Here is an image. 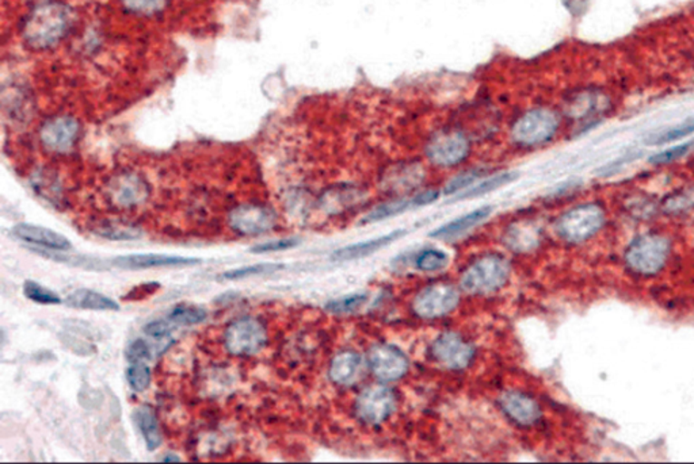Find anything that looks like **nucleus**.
Segmentation results:
<instances>
[{
	"instance_id": "obj_1",
	"label": "nucleus",
	"mask_w": 694,
	"mask_h": 464,
	"mask_svg": "<svg viewBox=\"0 0 694 464\" xmlns=\"http://www.w3.org/2000/svg\"><path fill=\"white\" fill-rule=\"evenodd\" d=\"M73 24L75 13L71 5L46 0L35 5L22 19V41L32 51H51L71 34Z\"/></svg>"
},
{
	"instance_id": "obj_2",
	"label": "nucleus",
	"mask_w": 694,
	"mask_h": 464,
	"mask_svg": "<svg viewBox=\"0 0 694 464\" xmlns=\"http://www.w3.org/2000/svg\"><path fill=\"white\" fill-rule=\"evenodd\" d=\"M671 254V243L660 233H644L633 238L625 251L628 270L639 276H654L665 268Z\"/></svg>"
},
{
	"instance_id": "obj_3",
	"label": "nucleus",
	"mask_w": 694,
	"mask_h": 464,
	"mask_svg": "<svg viewBox=\"0 0 694 464\" xmlns=\"http://www.w3.org/2000/svg\"><path fill=\"white\" fill-rule=\"evenodd\" d=\"M561 117L555 110L536 107L523 112L513 123L510 136L518 147L534 148L547 144L558 134Z\"/></svg>"
},
{
	"instance_id": "obj_4",
	"label": "nucleus",
	"mask_w": 694,
	"mask_h": 464,
	"mask_svg": "<svg viewBox=\"0 0 694 464\" xmlns=\"http://www.w3.org/2000/svg\"><path fill=\"white\" fill-rule=\"evenodd\" d=\"M510 271L509 262L501 255H484L465 268L460 279L462 288L474 295L495 293L506 285Z\"/></svg>"
},
{
	"instance_id": "obj_5",
	"label": "nucleus",
	"mask_w": 694,
	"mask_h": 464,
	"mask_svg": "<svg viewBox=\"0 0 694 464\" xmlns=\"http://www.w3.org/2000/svg\"><path fill=\"white\" fill-rule=\"evenodd\" d=\"M606 216L602 206L584 203L559 217L556 233L562 240L570 244H581L594 237L603 225Z\"/></svg>"
},
{
	"instance_id": "obj_6",
	"label": "nucleus",
	"mask_w": 694,
	"mask_h": 464,
	"mask_svg": "<svg viewBox=\"0 0 694 464\" xmlns=\"http://www.w3.org/2000/svg\"><path fill=\"white\" fill-rule=\"evenodd\" d=\"M38 141L52 155L73 152L82 136V123L75 115L57 112L41 122L37 131Z\"/></svg>"
},
{
	"instance_id": "obj_7",
	"label": "nucleus",
	"mask_w": 694,
	"mask_h": 464,
	"mask_svg": "<svg viewBox=\"0 0 694 464\" xmlns=\"http://www.w3.org/2000/svg\"><path fill=\"white\" fill-rule=\"evenodd\" d=\"M151 187L144 177L133 171H121L109 179L106 198L118 210H136L150 199Z\"/></svg>"
},
{
	"instance_id": "obj_8",
	"label": "nucleus",
	"mask_w": 694,
	"mask_h": 464,
	"mask_svg": "<svg viewBox=\"0 0 694 464\" xmlns=\"http://www.w3.org/2000/svg\"><path fill=\"white\" fill-rule=\"evenodd\" d=\"M471 153V142L460 129H441L426 145V156L435 166L456 167Z\"/></svg>"
},
{
	"instance_id": "obj_9",
	"label": "nucleus",
	"mask_w": 694,
	"mask_h": 464,
	"mask_svg": "<svg viewBox=\"0 0 694 464\" xmlns=\"http://www.w3.org/2000/svg\"><path fill=\"white\" fill-rule=\"evenodd\" d=\"M224 344L231 355L249 358L266 347L268 331L257 318H239L227 329Z\"/></svg>"
},
{
	"instance_id": "obj_10",
	"label": "nucleus",
	"mask_w": 694,
	"mask_h": 464,
	"mask_svg": "<svg viewBox=\"0 0 694 464\" xmlns=\"http://www.w3.org/2000/svg\"><path fill=\"white\" fill-rule=\"evenodd\" d=\"M229 227L239 236H259L270 232L277 224L273 208L262 203H241L229 214Z\"/></svg>"
},
{
	"instance_id": "obj_11",
	"label": "nucleus",
	"mask_w": 694,
	"mask_h": 464,
	"mask_svg": "<svg viewBox=\"0 0 694 464\" xmlns=\"http://www.w3.org/2000/svg\"><path fill=\"white\" fill-rule=\"evenodd\" d=\"M460 302V293L449 283H435L427 285L413 302L414 313L418 317L441 318L456 309Z\"/></svg>"
},
{
	"instance_id": "obj_12",
	"label": "nucleus",
	"mask_w": 694,
	"mask_h": 464,
	"mask_svg": "<svg viewBox=\"0 0 694 464\" xmlns=\"http://www.w3.org/2000/svg\"><path fill=\"white\" fill-rule=\"evenodd\" d=\"M396 409V397L388 387H367L361 392L356 403L357 416L367 425H380L391 417Z\"/></svg>"
},
{
	"instance_id": "obj_13",
	"label": "nucleus",
	"mask_w": 694,
	"mask_h": 464,
	"mask_svg": "<svg viewBox=\"0 0 694 464\" xmlns=\"http://www.w3.org/2000/svg\"><path fill=\"white\" fill-rule=\"evenodd\" d=\"M430 353L445 369L464 370L474 361V348L460 334L446 332L435 340Z\"/></svg>"
},
{
	"instance_id": "obj_14",
	"label": "nucleus",
	"mask_w": 694,
	"mask_h": 464,
	"mask_svg": "<svg viewBox=\"0 0 694 464\" xmlns=\"http://www.w3.org/2000/svg\"><path fill=\"white\" fill-rule=\"evenodd\" d=\"M611 106V101L608 93L601 90H581L567 99L564 112L570 120L589 122L592 118L601 117L608 112Z\"/></svg>"
},
{
	"instance_id": "obj_15",
	"label": "nucleus",
	"mask_w": 694,
	"mask_h": 464,
	"mask_svg": "<svg viewBox=\"0 0 694 464\" xmlns=\"http://www.w3.org/2000/svg\"><path fill=\"white\" fill-rule=\"evenodd\" d=\"M367 361L372 372L384 382L397 381L408 370L407 356L395 345H375L370 350Z\"/></svg>"
},
{
	"instance_id": "obj_16",
	"label": "nucleus",
	"mask_w": 694,
	"mask_h": 464,
	"mask_svg": "<svg viewBox=\"0 0 694 464\" xmlns=\"http://www.w3.org/2000/svg\"><path fill=\"white\" fill-rule=\"evenodd\" d=\"M499 403L507 417L521 427H532L537 424L542 416L539 403L525 392L517 390L503 392Z\"/></svg>"
},
{
	"instance_id": "obj_17",
	"label": "nucleus",
	"mask_w": 694,
	"mask_h": 464,
	"mask_svg": "<svg viewBox=\"0 0 694 464\" xmlns=\"http://www.w3.org/2000/svg\"><path fill=\"white\" fill-rule=\"evenodd\" d=\"M201 263L194 257L172 256L161 254H134L118 256L113 260L114 267L120 270H151V268L191 267Z\"/></svg>"
},
{
	"instance_id": "obj_18",
	"label": "nucleus",
	"mask_w": 694,
	"mask_h": 464,
	"mask_svg": "<svg viewBox=\"0 0 694 464\" xmlns=\"http://www.w3.org/2000/svg\"><path fill=\"white\" fill-rule=\"evenodd\" d=\"M13 235L19 240L38 246L44 251L67 252L73 248V244L65 236L40 225L22 222L13 227Z\"/></svg>"
},
{
	"instance_id": "obj_19",
	"label": "nucleus",
	"mask_w": 694,
	"mask_h": 464,
	"mask_svg": "<svg viewBox=\"0 0 694 464\" xmlns=\"http://www.w3.org/2000/svg\"><path fill=\"white\" fill-rule=\"evenodd\" d=\"M364 373V362L358 353L345 351L333 359L330 364V378L339 386H353Z\"/></svg>"
},
{
	"instance_id": "obj_20",
	"label": "nucleus",
	"mask_w": 694,
	"mask_h": 464,
	"mask_svg": "<svg viewBox=\"0 0 694 464\" xmlns=\"http://www.w3.org/2000/svg\"><path fill=\"white\" fill-rule=\"evenodd\" d=\"M406 233L407 232H406L405 229H397L395 230V232L388 233V235L372 238V240L362 241V243L345 246V248L334 252L333 257L336 260H344V262H347V260L362 259V257L369 256V255L386 248V246H388L389 244L394 243V241L399 240V238H402Z\"/></svg>"
},
{
	"instance_id": "obj_21",
	"label": "nucleus",
	"mask_w": 694,
	"mask_h": 464,
	"mask_svg": "<svg viewBox=\"0 0 694 464\" xmlns=\"http://www.w3.org/2000/svg\"><path fill=\"white\" fill-rule=\"evenodd\" d=\"M65 306L71 309L94 310V312H118L120 304L114 299L90 290V288H79L65 298Z\"/></svg>"
},
{
	"instance_id": "obj_22",
	"label": "nucleus",
	"mask_w": 694,
	"mask_h": 464,
	"mask_svg": "<svg viewBox=\"0 0 694 464\" xmlns=\"http://www.w3.org/2000/svg\"><path fill=\"white\" fill-rule=\"evenodd\" d=\"M493 213V208L491 206H483V208H476V210L471 211V213L464 214L459 218L454 219V221L448 222V224L443 225V227H437L435 232L430 233V237L435 238H455L468 232V230L474 229V227L484 221Z\"/></svg>"
},
{
	"instance_id": "obj_23",
	"label": "nucleus",
	"mask_w": 694,
	"mask_h": 464,
	"mask_svg": "<svg viewBox=\"0 0 694 464\" xmlns=\"http://www.w3.org/2000/svg\"><path fill=\"white\" fill-rule=\"evenodd\" d=\"M133 419L144 439L148 451H156L161 446L163 435H161V425L153 409L147 405L140 406L134 411Z\"/></svg>"
},
{
	"instance_id": "obj_24",
	"label": "nucleus",
	"mask_w": 694,
	"mask_h": 464,
	"mask_svg": "<svg viewBox=\"0 0 694 464\" xmlns=\"http://www.w3.org/2000/svg\"><path fill=\"white\" fill-rule=\"evenodd\" d=\"M93 232L105 240L131 241L142 237V232L137 225L117 219H103L98 222Z\"/></svg>"
},
{
	"instance_id": "obj_25",
	"label": "nucleus",
	"mask_w": 694,
	"mask_h": 464,
	"mask_svg": "<svg viewBox=\"0 0 694 464\" xmlns=\"http://www.w3.org/2000/svg\"><path fill=\"white\" fill-rule=\"evenodd\" d=\"M504 243L512 251L528 252L539 243V232L531 224H514L507 229Z\"/></svg>"
},
{
	"instance_id": "obj_26",
	"label": "nucleus",
	"mask_w": 694,
	"mask_h": 464,
	"mask_svg": "<svg viewBox=\"0 0 694 464\" xmlns=\"http://www.w3.org/2000/svg\"><path fill=\"white\" fill-rule=\"evenodd\" d=\"M517 179L518 172H501V174L487 178L483 182L474 183V186L466 188L462 195H459L456 200L474 199V198L482 197V195L495 191V189L501 188V187L510 185V183Z\"/></svg>"
},
{
	"instance_id": "obj_27",
	"label": "nucleus",
	"mask_w": 694,
	"mask_h": 464,
	"mask_svg": "<svg viewBox=\"0 0 694 464\" xmlns=\"http://www.w3.org/2000/svg\"><path fill=\"white\" fill-rule=\"evenodd\" d=\"M32 188L44 199L57 203L62 199V186L59 179L49 169H38L32 175Z\"/></svg>"
},
{
	"instance_id": "obj_28",
	"label": "nucleus",
	"mask_w": 694,
	"mask_h": 464,
	"mask_svg": "<svg viewBox=\"0 0 694 464\" xmlns=\"http://www.w3.org/2000/svg\"><path fill=\"white\" fill-rule=\"evenodd\" d=\"M413 208H418L415 197L410 198V199L391 200V202L383 203V205L377 206L375 210L370 211L362 219V224L384 221V219L399 216V214L405 213V211L410 210Z\"/></svg>"
},
{
	"instance_id": "obj_29",
	"label": "nucleus",
	"mask_w": 694,
	"mask_h": 464,
	"mask_svg": "<svg viewBox=\"0 0 694 464\" xmlns=\"http://www.w3.org/2000/svg\"><path fill=\"white\" fill-rule=\"evenodd\" d=\"M121 7L132 15L150 18L163 13L171 0H120Z\"/></svg>"
},
{
	"instance_id": "obj_30",
	"label": "nucleus",
	"mask_w": 694,
	"mask_h": 464,
	"mask_svg": "<svg viewBox=\"0 0 694 464\" xmlns=\"http://www.w3.org/2000/svg\"><path fill=\"white\" fill-rule=\"evenodd\" d=\"M207 310L194 304H178L170 313L169 320L178 325H197L207 320Z\"/></svg>"
},
{
	"instance_id": "obj_31",
	"label": "nucleus",
	"mask_w": 694,
	"mask_h": 464,
	"mask_svg": "<svg viewBox=\"0 0 694 464\" xmlns=\"http://www.w3.org/2000/svg\"><path fill=\"white\" fill-rule=\"evenodd\" d=\"M448 255L440 249H424L415 257V267L424 273L440 271L448 265Z\"/></svg>"
},
{
	"instance_id": "obj_32",
	"label": "nucleus",
	"mask_w": 694,
	"mask_h": 464,
	"mask_svg": "<svg viewBox=\"0 0 694 464\" xmlns=\"http://www.w3.org/2000/svg\"><path fill=\"white\" fill-rule=\"evenodd\" d=\"M284 267V265H277V263H259V265L246 266V267L226 271V273H224L220 278L224 280H241L252 278V276H265V274L276 273V271L282 270Z\"/></svg>"
},
{
	"instance_id": "obj_33",
	"label": "nucleus",
	"mask_w": 694,
	"mask_h": 464,
	"mask_svg": "<svg viewBox=\"0 0 694 464\" xmlns=\"http://www.w3.org/2000/svg\"><path fill=\"white\" fill-rule=\"evenodd\" d=\"M24 294L29 301L38 304H62V298L54 291L49 290L45 285L34 282V280H26L24 283Z\"/></svg>"
},
{
	"instance_id": "obj_34",
	"label": "nucleus",
	"mask_w": 694,
	"mask_h": 464,
	"mask_svg": "<svg viewBox=\"0 0 694 464\" xmlns=\"http://www.w3.org/2000/svg\"><path fill=\"white\" fill-rule=\"evenodd\" d=\"M389 177H391L389 180H391L392 188L411 189L421 182L424 174L419 166H405L400 167Z\"/></svg>"
},
{
	"instance_id": "obj_35",
	"label": "nucleus",
	"mask_w": 694,
	"mask_h": 464,
	"mask_svg": "<svg viewBox=\"0 0 694 464\" xmlns=\"http://www.w3.org/2000/svg\"><path fill=\"white\" fill-rule=\"evenodd\" d=\"M152 373L145 363H132L126 370V381L134 392H142L150 387Z\"/></svg>"
},
{
	"instance_id": "obj_36",
	"label": "nucleus",
	"mask_w": 694,
	"mask_h": 464,
	"mask_svg": "<svg viewBox=\"0 0 694 464\" xmlns=\"http://www.w3.org/2000/svg\"><path fill=\"white\" fill-rule=\"evenodd\" d=\"M367 294H351V295L330 302L327 304V310L333 313V314H351V313L357 312L367 302Z\"/></svg>"
},
{
	"instance_id": "obj_37",
	"label": "nucleus",
	"mask_w": 694,
	"mask_h": 464,
	"mask_svg": "<svg viewBox=\"0 0 694 464\" xmlns=\"http://www.w3.org/2000/svg\"><path fill=\"white\" fill-rule=\"evenodd\" d=\"M484 169H474L463 172V174L457 175L456 178H454V179L446 185L444 192H445V195H454L457 194L459 191H465L466 188L474 186V183L484 175Z\"/></svg>"
},
{
	"instance_id": "obj_38",
	"label": "nucleus",
	"mask_w": 694,
	"mask_h": 464,
	"mask_svg": "<svg viewBox=\"0 0 694 464\" xmlns=\"http://www.w3.org/2000/svg\"><path fill=\"white\" fill-rule=\"evenodd\" d=\"M692 133H694V118L679 123L676 128H671L669 130L657 134L650 141L655 145L668 144V142L677 141V140L684 139V137L689 136Z\"/></svg>"
},
{
	"instance_id": "obj_39",
	"label": "nucleus",
	"mask_w": 694,
	"mask_h": 464,
	"mask_svg": "<svg viewBox=\"0 0 694 464\" xmlns=\"http://www.w3.org/2000/svg\"><path fill=\"white\" fill-rule=\"evenodd\" d=\"M300 244V240L296 237L279 238V240L266 241V243L257 244L249 249L251 254H270V252L288 251V249L296 248Z\"/></svg>"
},
{
	"instance_id": "obj_40",
	"label": "nucleus",
	"mask_w": 694,
	"mask_h": 464,
	"mask_svg": "<svg viewBox=\"0 0 694 464\" xmlns=\"http://www.w3.org/2000/svg\"><path fill=\"white\" fill-rule=\"evenodd\" d=\"M690 148H692V142L669 148V150H662V152L655 153L652 158H650V163L655 164V166H665V164L673 163V161L684 158L689 152Z\"/></svg>"
},
{
	"instance_id": "obj_41",
	"label": "nucleus",
	"mask_w": 694,
	"mask_h": 464,
	"mask_svg": "<svg viewBox=\"0 0 694 464\" xmlns=\"http://www.w3.org/2000/svg\"><path fill=\"white\" fill-rule=\"evenodd\" d=\"M125 355L131 363H147L152 359V351L144 340L137 339L131 343Z\"/></svg>"
},
{
	"instance_id": "obj_42",
	"label": "nucleus",
	"mask_w": 694,
	"mask_h": 464,
	"mask_svg": "<svg viewBox=\"0 0 694 464\" xmlns=\"http://www.w3.org/2000/svg\"><path fill=\"white\" fill-rule=\"evenodd\" d=\"M161 288V285L156 282L144 283V285H137L133 290L129 291L128 295L123 296V299H131V301H140V299L147 298V296L153 295L156 290Z\"/></svg>"
},
{
	"instance_id": "obj_43",
	"label": "nucleus",
	"mask_w": 694,
	"mask_h": 464,
	"mask_svg": "<svg viewBox=\"0 0 694 464\" xmlns=\"http://www.w3.org/2000/svg\"><path fill=\"white\" fill-rule=\"evenodd\" d=\"M144 334L152 339L161 340L171 334V326L163 320L152 321L144 326Z\"/></svg>"
},
{
	"instance_id": "obj_44",
	"label": "nucleus",
	"mask_w": 694,
	"mask_h": 464,
	"mask_svg": "<svg viewBox=\"0 0 694 464\" xmlns=\"http://www.w3.org/2000/svg\"><path fill=\"white\" fill-rule=\"evenodd\" d=\"M161 462L163 463H180L182 462V459L181 458H178L177 455L169 454L167 457H164L163 459L161 460Z\"/></svg>"
}]
</instances>
